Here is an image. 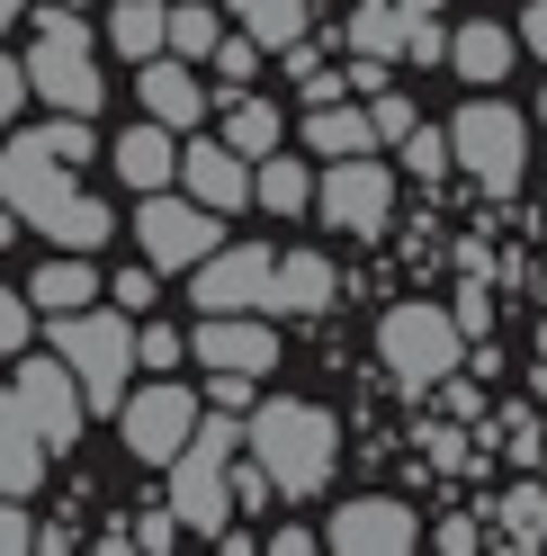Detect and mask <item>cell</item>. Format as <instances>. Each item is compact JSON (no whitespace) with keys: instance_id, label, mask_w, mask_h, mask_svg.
Returning <instances> with one entry per match:
<instances>
[{"instance_id":"cell-1","label":"cell","mask_w":547,"mask_h":556,"mask_svg":"<svg viewBox=\"0 0 547 556\" xmlns=\"http://www.w3.org/2000/svg\"><path fill=\"white\" fill-rule=\"evenodd\" d=\"M63 162L54 144H46V126L37 135H10V153H0V189H10V216L18 225H37L54 252H99V242L117 233V216L99 198H81L73 180H63Z\"/></svg>"},{"instance_id":"cell-2","label":"cell","mask_w":547,"mask_h":556,"mask_svg":"<svg viewBox=\"0 0 547 556\" xmlns=\"http://www.w3.org/2000/svg\"><path fill=\"white\" fill-rule=\"evenodd\" d=\"M252 458L279 476V503H305L332 484V458H341V431L323 404H296V395H269L252 413Z\"/></svg>"},{"instance_id":"cell-3","label":"cell","mask_w":547,"mask_h":556,"mask_svg":"<svg viewBox=\"0 0 547 556\" xmlns=\"http://www.w3.org/2000/svg\"><path fill=\"white\" fill-rule=\"evenodd\" d=\"M233 448H252V422H233V413L216 404V422H198V440L170 458V511H180V530L198 539H225L233 530Z\"/></svg>"},{"instance_id":"cell-4","label":"cell","mask_w":547,"mask_h":556,"mask_svg":"<svg viewBox=\"0 0 547 556\" xmlns=\"http://www.w3.org/2000/svg\"><path fill=\"white\" fill-rule=\"evenodd\" d=\"M117 315H126L117 296H109V305H73V315H54V351L81 368V387H90L99 413H117V404H126V377L144 368V332H126Z\"/></svg>"},{"instance_id":"cell-5","label":"cell","mask_w":547,"mask_h":556,"mask_svg":"<svg viewBox=\"0 0 547 556\" xmlns=\"http://www.w3.org/2000/svg\"><path fill=\"white\" fill-rule=\"evenodd\" d=\"M27 81H37L46 109H73V117L99 109V63H90V27L73 0H46V18L27 27Z\"/></svg>"},{"instance_id":"cell-6","label":"cell","mask_w":547,"mask_h":556,"mask_svg":"<svg viewBox=\"0 0 547 556\" xmlns=\"http://www.w3.org/2000/svg\"><path fill=\"white\" fill-rule=\"evenodd\" d=\"M458 341H467L458 305H395V315L378 324V359L404 377V387H440V377L458 368Z\"/></svg>"},{"instance_id":"cell-7","label":"cell","mask_w":547,"mask_h":556,"mask_svg":"<svg viewBox=\"0 0 547 556\" xmlns=\"http://www.w3.org/2000/svg\"><path fill=\"white\" fill-rule=\"evenodd\" d=\"M449 135H458V162L475 170V189H494V198L521 189V170H530V126H521V109H503V99H467Z\"/></svg>"},{"instance_id":"cell-8","label":"cell","mask_w":547,"mask_h":556,"mask_svg":"<svg viewBox=\"0 0 547 556\" xmlns=\"http://www.w3.org/2000/svg\"><path fill=\"white\" fill-rule=\"evenodd\" d=\"M135 242H144V261H162V269H198V261H216V252H225V206H207V198H170V189H144Z\"/></svg>"},{"instance_id":"cell-9","label":"cell","mask_w":547,"mask_h":556,"mask_svg":"<svg viewBox=\"0 0 547 556\" xmlns=\"http://www.w3.org/2000/svg\"><path fill=\"white\" fill-rule=\"evenodd\" d=\"M10 404H18V413H27V422H37L54 448H73V440H81V422L99 413V404H90V387H81V368L63 359V351H54V359L27 351V359H18V377H10Z\"/></svg>"},{"instance_id":"cell-10","label":"cell","mask_w":547,"mask_h":556,"mask_svg":"<svg viewBox=\"0 0 547 556\" xmlns=\"http://www.w3.org/2000/svg\"><path fill=\"white\" fill-rule=\"evenodd\" d=\"M189 296L207 305V315H279V261H269L260 242H225L216 261L189 269Z\"/></svg>"},{"instance_id":"cell-11","label":"cell","mask_w":547,"mask_h":556,"mask_svg":"<svg viewBox=\"0 0 547 556\" xmlns=\"http://www.w3.org/2000/svg\"><path fill=\"white\" fill-rule=\"evenodd\" d=\"M198 422H207V413H198V395L170 387V377H153L144 395H126V448H135L144 467H170V458L198 440Z\"/></svg>"},{"instance_id":"cell-12","label":"cell","mask_w":547,"mask_h":556,"mask_svg":"<svg viewBox=\"0 0 547 556\" xmlns=\"http://www.w3.org/2000/svg\"><path fill=\"white\" fill-rule=\"evenodd\" d=\"M414 539H422L414 503H386V494L341 503V511H332V530H323V547H332V556H404Z\"/></svg>"},{"instance_id":"cell-13","label":"cell","mask_w":547,"mask_h":556,"mask_svg":"<svg viewBox=\"0 0 547 556\" xmlns=\"http://www.w3.org/2000/svg\"><path fill=\"white\" fill-rule=\"evenodd\" d=\"M315 206L332 216V233H378V225H386V206H395V180H386V162L351 153V162H332V180H323Z\"/></svg>"},{"instance_id":"cell-14","label":"cell","mask_w":547,"mask_h":556,"mask_svg":"<svg viewBox=\"0 0 547 556\" xmlns=\"http://www.w3.org/2000/svg\"><path fill=\"white\" fill-rule=\"evenodd\" d=\"M198 359H207V368L269 377V368H279V332H269L260 315H216V324H198Z\"/></svg>"},{"instance_id":"cell-15","label":"cell","mask_w":547,"mask_h":556,"mask_svg":"<svg viewBox=\"0 0 547 556\" xmlns=\"http://www.w3.org/2000/svg\"><path fill=\"white\" fill-rule=\"evenodd\" d=\"M180 180H189V198H207V206H243L252 198V180H260V162L252 153H233V144H189L180 153Z\"/></svg>"},{"instance_id":"cell-16","label":"cell","mask_w":547,"mask_h":556,"mask_svg":"<svg viewBox=\"0 0 547 556\" xmlns=\"http://www.w3.org/2000/svg\"><path fill=\"white\" fill-rule=\"evenodd\" d=\"M305 109H315V117H305V144H315L323 162H351V153H368V144H386V135H378V109H351L341 90L305 99Z\"/></svg>"},{"instance_id":"cell-17","label":"cell","mask_w":547,"mask_h":556,"mask_svg":"<svg viewBox=\"0 0 547 556\" xmlns=\"http://www.w3.org/2000/svg\"><path fill=\"white\" fill-rule=\"evenodd\" d=\"M46 448H54V440L27 422L18 404H0V484H10V503H27V494L46 484Z\"/></svg>"},{"instance_id":"cell-18","label":"cell","mask_w":547,"mask_h":556,"mask_svg":"<svg viewBox=\"0 0 547 556\" xmlns=\"http://www.w3.org/2000/svg\"><path fill=\"white\" fill-rule=\"evenodd\" d=\"M511 54H521V27H494V18H475V27H458V46H449V63H458V81H475V90H494V81L511 73Z\"/></svg>"},{"instance_id":"cell-19","label":"cell","mask_w":547,"mask_h":556,"mask_svg":"<svg viewBox=\"0 0 547 556\" xmlns=\"http://www.w3.org/2000/svg\"><path fill=\"white\" fill-rule=\"evenodd\" d=\"M180 126H135V135H117V170H126V189H170L180 180V144H170Z\"/></svg>"},{"instance_id":"cell-20","label":"cell","mask_w":547,"mask_h":556,"mask_svg":"<svg viewBox=\"0 0 547 556\" xmlns=\"http://www.w3.org/2000/svg\"><path fill=\"white\" fill-rule=\"evenodd\" d=\"M144 109L162 117V126H198V117H207V90H198V73H189V54L180 63H144Z\"/></svg>"},{"instance_id":"cell-21","label":"cell","mask_w":547,"mask_h":556,"mask_svg":"<svg viewBox=\"0 0 547 556\" xmlns=\"http://www.w3.org/2000/svg\"><path fill=\"white\" fill-rule=\"evenodd\" d=\"M27 296H37V315H73V305H99V269H90L81 252H63V261H46L37 278H27Z\"/></svg>"},{"instance_id":"cell-22","label":"cell","mask_w":547,"mask_h":556,"mask_svg":"<svg viewBox=\"0 0 547 556\" xmlns=\"http://www.w3.org/2000/svg\"><path fill=\"white\" fill-rule=\"evenodd\" d=\"M109 37H117V54L126 63H153L162 46H170V10H162V0H109Z\"/></svg>"},{"instance_id":"cell-23","label":"cell","mask_w":547,"mask_h":556,"mask_svg":"<svg viewBox=\"0 0 547 556\" xmlns=\"http://www.w3.org/2000/svg\"><path fill=\"white\" fill-rule=\"evenodd\" d=\"M332 305V252H288L279 261V315H323Z\"/></svg>"},{"instance_id":"cell-24","label":"cell","mask_w":547,"mask_h":556,"mask_svg":"<svg viewBox=\"0 0 547 556\" xmlns=\"http://www.w3.org/2000/svg\"><path fill=\"white\" fill-rule=\"evenodd\" d=\"M252 198L269 206V216H305V206H315L323 189H315V170H305V162L269 153V162H260V180H252Z\"/></svg>"},{"instance_id":"cell-25","label":"cell","mask_w":547,"mask_h":556,"mask_svg":"<svg viewBox=\"0 0 547 556\" xmlns=\"http://www.w3.org/2000/svg\"><path fill=\"white\" fill-rule=\"evenodd\" d=\"M225 144L269 162V153H279V109H269V99H225Z\"/></svg>"},{"instance_id":"cell-26","label":"cell","mask_w":547,"mask_h":556,"mask_svg":"<svg viewBox=\"0 0 547 556\" xmlns=\"http://www.w3.org/2000/svg\"><path fill=\"white\" fill-rule=\"evenodd\" d=\"M233 27H252L260 46L288 54V46L305 37V0H233Z\"/></svg>"},{"instance_id":"cell-27","label":"cell","mask_w":547,"mask_h":556,"mask_svg":"<svg viewBox=\"0 0 547 556\" xmlns=\"http://www.w3.org/2000/svg\"><path fill=\"white\" fill-rule=\"evenodd\" d=\"M216 46H225V18H216V10H198V0H189V10H170V54L207 63Z\"/></svg>"},{"instance_id":"cell-28","label":"cell","mask_w":547,"mask_h":556,"mask_svg":"<svg viewBox=\"0 0 547 556\" xmlns=\"http://www.w3.org/2000/svg\"><path fill=\"white\" fill-rule=\"evenodd\" d=\"M449 162H458V135H431V126L404 135V170L414 180H449Z\"/></svg>"},{"instance_id":"cell-29","label":"cell","mask_w":547,"mask_h":556,"mask_svg":"<svg viewBox=\"0 0 547 556\" xmlns=\"http://www.w3.org/2000/svg\"><path fill=\"white\" fill-rule=\"evenodd\" d=\"M503 530H511V547H547V494L538 484H521V494L503 503Z\"/></svg>"},{"instance_id":"cell-30","label":"cell","mask_w":547,"mask_h":556,"mask_svg":"<svg viewBox=\"0 0 547 556\" xmlns=\"http://www.w3.org/2000/svg\"><path fill=\"white\" fill-rule=\"evenodd\" d=\"M153 278H162V261H144V269H117V278H109V296L126 305V315H144V305H153Z\"/></svg>"},{"instance_id":"cell-31","label":"cell","mask_w":547,"mask_h":556,"mask_svg":"<svg viewBox=\"0 0 547 556\" xmlns=\"http://www.w3.org/2000/svg\"><path fill=\"white\" fill-rule=\"evenodd\" d=\"M46 144H54L63 162H90V144H99V135H90V117H73V109H63V117L46 126Z\"/></svg>"},{"instance_id":"cell-32","label":"cell","mask_w":547,"mask_h":556,"mask_svg":"<svg viewBox=\"0 0 547 556\" xmlns=\"http://www.w3.org/2000/svg\"><path fill=\"white\" fill-rule=\"evenodd\" d=\"M216 73H225V81H252V73H260V37H252V27L216 46Z\"/></svg>"},{"instance_id":"cell-33","label":"cell","mask_w":547,"mask_h":556,"mask_svg":"<svg viewBox=\"0 0 547 556\" xmlns=\"http://www.w3.org/2000/svg\"><path fill=\"white\" fill-rule=\"evenodd\" d=\"M27 315H37V296H10V305H0V351H10V359H27V332H37Z\"/></svg>"},{"instance_id":"cell-34","label":"cell","mask_w":547,"mask_h":556,"mask_svg":"<svg viewBox=\"0 0 547 556\" xmlns=\"http://www.w3.org/2000/svg\"><path fill=\"white\" fill-rule=\"evenodd\" d=\"M368 109H378V135H386V144H404V135H414V109H404L395 90H378V99H368Z\"/></svg>"},{"instance_id":"cell-35","label":"cell","mask_w":547,"mask_h":556,"mask_svg":"<svg viewBox=\"0 0 547 556\" xmlns=\"http://www.w3.org/2000/svg\"><path fill=\"white\" fill-rule=\"evenodd\" d=\"M170 359H180V332H170V324H144V368H170Z\"/></svg>"},{"instance_id":"cell-36","label":"cell","mask_w":547,"mask_h":556,"mask_svg":"<svg viewBox=\"0 0 547 556\" xmlns=\"http://www.w3.org/2000/svg\"><path fill=\"white\" fill-rule=\"evenodd\" d=\"M521 46L547 63V0H530V10H521Z\"/></svg>"},{"instance_id":"cell-37","label":"cell","mask_w":547,"mask_h":556,"mask_svg":"<svg viewBox=\"0 0 547 556\" xmlns=\"http://www.w3.org/2000/svg\"><path fill=\"white\" fill-rule=\"evenodd\" d=\"M351 90L378 99V90H386V54H359V63H351Z\"/></svg>"},{"instance_id":"cell-38","label":"cell","mask_w":547,"mask_h":556,"mask_svg":"<svg viewBox=\"0 0 547 556\" xmlns=\"http://www.w3.org/2000/svg\"><path fill=\"white\" fill-rule=\"evenodd\" d=\"M0 547H10V556L37 547V530H27V511H18V503H10V520H0Z\"/></svg>"},{"instance_id":"cell-39","label":"cell","mask_w":547,"mask_h":556,"mask_svg":"<svg viewBox=\"0 0 547 556\" xmlns=\"http://www.w3.org/2000/svg\"><path fill=\"white\" fill-rule=\"evenodd\" d=\"M269 547H279V556H305V547H323V530H269Z\"/></svg>"},{"instance_id":"cell-40","label":"cell","mask_w":547,"mask_h":556,"mask_svg":"<svg viewBox=\"0 0 547 556\" xmlns=\"http://www.w3.org/2000/svg\"><path fill=\"white\" fill-rule=\"evenodd\" d=\"M404 10H431V18H440V0H404Z\"/></svg>"},{"instance_id":"cell-41","label":"cell","mask_w":547,"mask_h":556,"mask_svg":"<svg viewBox=\"0 0 547 556\" xmlns=\"http://www.w3.org/2000/svg\"><path fill=\"white\" fill-rule=\"evenodd\" d=\"M538 368H547V324H538Z\"/></svg>"},{"instance_id":"cell-42","label":"cell","mask_w":547,"mask_h":556,"mask_svg":"<svg viewBox=\"0 0 547 556\" xmlns=\"http://www.w3.org/2000/svg\"><path fill=\"white\" fill-rule=\"evenodd\" d=\"M73 10H81V0H73Z\"/></svg>"},{"instance_id":"cell-43","label":"cell","mask_w":547,"mask_h":556,"mask_svg":"<svg viewBox=\"0 0 547 556\" xmlns=\"http://www.w3.org/2000/svg\"><path fill=\"white\" fill-rule=\"evenodd\" d=\"M538 109H547V99H538Z\"/></svg>"}]
</instances>
